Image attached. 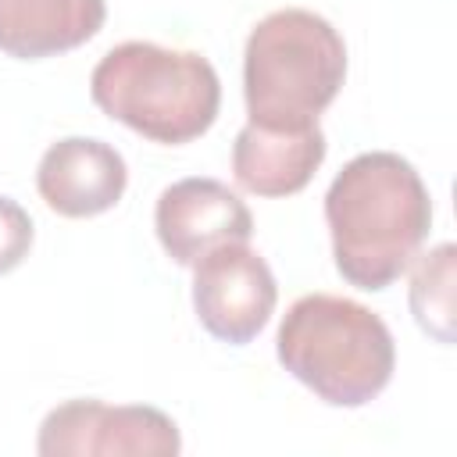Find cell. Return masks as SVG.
Instances as JSON below:
<instances>
[{
	"label": "cell",
	"instance_id": "obj_1",
	"mask_svg": "<svg viewBox=\"0 0 457 457\" xmlns=\"http://www.w3.org/2000/svg\"><path fill=\"white\" fill-rule=\"evenodd\" d=\"M336 271L368 293L393 286L432 228V196L418 168L393 154H357L325 193Z\"/></svg>",
	"mask_w": 457,
	"mask_h": 457
},
{
	"label": "cell",
	"instance_id": "obj_2",
	"mask_svg": "<svg viewBox=\"0 0 457 457\" xmlns=\"http://www.w3.org/2000/svg\"><path fill=\"white\" fill-rule=\"evenodd\" d=\"M93 104L143 139L179 146L204 136L221 107V82L196 50H171L150 39L111 46L89 75Z\"/></svg>",
	"mask_w": 457,
	"mask_h": 457
},
{
	"label": "cell",
	"instance_id": "obj_3",
	"mask_svg": "<svg viewBox=\"0 0 457 457\" xmlns=\"http://www.w3.org/2000/svg\"><path fill=\"white\" fill-rule=\"evenodd\" d=\"M275 353L328 407L371 403L396 368L389 325L364 303L332 293H307L282 314Z\"/></svg>",
	"mask_w": 457,
	"mask_h": 457
},
{
	"label": "cell",
	"instance_id": "obj_4",
	"mask_svg": "<svg viewBox=\"0 0 457 457\" xmlns=\"http://www.w3.org/2000/svg\"><path fill=\"white\" fill-rule=\"evenodd\" d=\"M346 79V43L307 7L264 14L243 50V96L253 125L307 129Z\"/></svg>",
	"mask_w": 457,
	"mask_h": 457
},
{
	"label": "cell",
	"instance_id": "obj_5",
	"mask_svg": "<svg viewBox=\"0 0 457 457\" xmlns=\"http://www.w3.org/2000/svg\"><path fill=\"white\" fill-rule=\"evenodd\" d=\"M36 450L43 457H168L182 450V436L164 411L146 403L68 400L43 418Z\"/></svg>",
	"mask_w": 457,
	"mask_h": 457
},
{
	"label": "cell",
	"instance_id": "obj_6",
	"mask_svg": "<svg viewBox=\"0 0 457 457\" xmlns=\"http://www.w3.org/2000/svg\"><path fill=\"white\" fill-rule=\"evenodd\" d=\"M278 300L268 261L250 243H225L193 264L196 321L228 346H246L261 336Z\"/></svg>",
	"mask_w": 457,
	"mask_h": 457
},
{
	"label": "cell",
	"instance_id": "obj_7",
	"mask_svg": "<svg viewBox=\"0 0 457 457\" xmlns=\"http://www.w3.org/2000/svg\"><path fill=\"white\" fill-rule=\"evenodd\" d=\"M154 228L164 253L175 264L193 268L225 243H250L253 214L225 182L193 175L171 182L157 196Z\"/></svg>",
	"mask_w": 457,
	"mask_h": 457
},
{
	"label": "cell",
	"instance_id": "obj_8",
	"mask_svg": "<svg viewBox=\"0 0 457 457\" xmlns=\"http://www.w3.org/2000/svg\"><path fill=\"white\" fill-rule=\"evenodd\" d=\"M125 186V157L111 143L89 136L57 139L36 168V189L61 218H96L121 200Z\"/></svg>",
	"mask_w": 457,
	"mask_h": 457
},
{
	"label": "cell",
	"instance_id": "obj_9",
	"mask_svg": "<svg viewBox=\"0 0 457 457\" xmlns=\"http://www.w3.org/2000/svg\"><path fill=\"white\" fill-rule=\"evenodd\" d=\"M325 161L321 125L307 129H264L246 121L232 143V175L253 196L300 193Z\"/></svg>",
	"mask_w": 457,
	"mask_h": 457
},
{
	"label": "cell",
	"instance_id": "obj_10",
	"mask_svg": "<svg viewBox=\"0 0 457 457\" xmlns=\"http://www.w3.org/2000/svg\"><path fill=\"white\" fill-rule=\"evenodd\" d=\"M107 18V0H0V50L18 61L68 54L89 43Z\"/></svg>",
	"mask_w": 457,
	"mask_h": 457
},
{
	"label": "cell",
	"instance_id": "obj_11",
	"mask_svg": "<svg viewBox=\"0 0 457 457\" xmlns=\"http://www.w3.org/2000/svg\"><path fill=\"white\" fill-rule=\"evenodd\" d=\"M453 243H439L421 253L411 271V311L443 346L453 343Z\"/></svg>",
	"mask_w": 457,
	"mask_h": 457
},
{
	"label": "cell",
	"instance_id": "obj_12",
	"mask_svg": "<svg viewBox=\"0 0 457 457\" xmlns=\"http://www.w3.org/2000/svg\"><path fill=\"white\" fill-rule=\"evenodd\" d=\"M32 218L29 211L11 200V196H0V275L14 271L29 250H32Z\"/></svg>",
	"mask_w": 457,
	"mask_h": 457
}]
</instances>
